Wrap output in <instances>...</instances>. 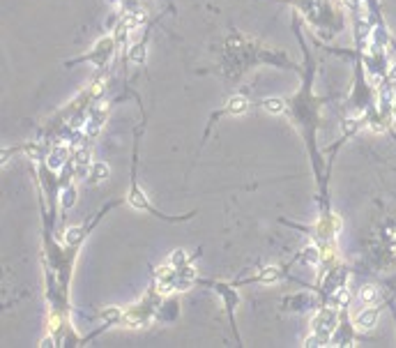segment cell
<instances>
[{
  "mask_svg": "<svg viewBox=\"0 0 396 348\" xmlns=\"http://www.w3.org/2000/svg\"><path fill=\"white\" fill-rule=\"evenodd\" d=\"M336 305H345L348 302V288H339V293H336Z\"/></svg>",
  "mask_w": 396,
  "mask_h": 348,
  "instance_id": "cell-8",
  "label": "cell"
},
{
  "mask_svg": "<svg viewBox=\"0 0 396 348\" xmlns=\"http://www.w3.org/2000/svg\"><path fill=\"white\" fill-rule=\"evenodd\" d=\"M71 203H74V189L65 192V208H67V205H71Z\"/></svg>",
  "mask_w": 396,
  "mask_h": 348,
  "instance_id": "cell-9",
  "label": "cell"
},
{
  "mask_svg": "<svg viewBox=\"0 0 396 348\" xmlns=\"http://www.w3.org/2000/svg\"><path fill=\"white\" fill-rule=\"evenodd\" d=\"M392 78H396V67H394V70H392Z\"/></svg>",
  "mask_w": 396,
  "mask_h": 348,
  "instance_id": "cell-10",
  "label": "cell"
},
{
  "mask_svg": "<svg viewBox=\"0 0 396 348\" xmlns=\"http://www.w3.org/2000/svg\"><path fill=\"white\" fill-rule=\"evenodd\" d=\"M129 58H132L134 62H143V60H145V46H141V44H138V46H134V51L129 53Z\"/></svg>",
  "mask_w": 396,
  "mask_h": 348,
  "instance_id": "cell-7",
  "label": "cell"
},
{
  "mask_svg": "<svg viewBox=\"0 0 396 348\" xmlns=\"http://www.w3.org/2000/svg\"><path fill=\"white\" fill-rule=\"evenodd\" d=\"M360 300L364 305H373L376 300H378V288L376 286H364L360 291Z\"/></svg>",
  "mask_w": 396,
  "mask_h": 348,
  "instance_id": "cell-4",
  "label": "cell"
},
{
  "mask_svg": "<svg viewBox=\"0 0 396 348\" xmlns=\"http://www.w3.org/2000/svg\"><path fill=\"white\" fill-rule=\"evenodd\" d=\"M247 109H249V102H247V97H242V95L230 97L228 104H226V111H228V113H244Z\"/></svg>",
  "mask_w": 396,
  "mask_h": 348,
  "instance_id": "cell-2",
  "label": "cell"
},
{
  "mask_svg": "<svg viewBox=\"0 0 396 348\" xmlns=\"http://www.w3.org/2000/svg\"><path fill=\"white\" fill-rule=\"evenodd\" d=\"M378 321V309H364L362 313H357V318H355V325L360 328V330H369L373 328Z\"/></svg>",
  "mask_w": 396,
  "mask_h": 348,
  "instance_id": "cell-1",
  "label": "cell"
},
{
  "mask_svg": "<svg viewBox=\"0 0 396 348\" xmlns=\"http://www.w3.org/2000/svg\"><path fill=\"white\" fill-rule=\"evenodd\" d=\"M129 203H132L134 208H141V210H150V205H148V201H145V196H143L136 187L132 189V194H129Z\"/></svg>",
  "mask_w": 396,
  "mask_h": 348,
  "instance_id": "cell-5",
  "label": "cell"
},
{
  "mask_svg": "<svg viewBox=\"0 0 396 348\" xmlns=\"http://www.w3.org/2000/svg\"><path fill=\"white\" fill-rule=\"evenodd\" d=\"M263 109L267 113H281L283 109H286V104H283V99H279V97H267L263 102Z\"/></svg>",
  "mask_w": 396,
  "mask_h": 348,
  "instance_id": "cell-3",
  "label": "cell"
},
{
  "mask_svg": "<svg viewBox=\"0 0 396 348\" xmlns=\"http://www.w3.org/2000/svg\"><path fill=\"white\" fill-rule=\"evenodd\" d=\"M106 175H108V166L106 164H95L92 166V180H95V183L104 180Z\"/></svg>",
  "mask_w": 396,
  "mask_h": 348,
  "instance_id": "cell-6",
  "label": "cell"
}]
</instances>
